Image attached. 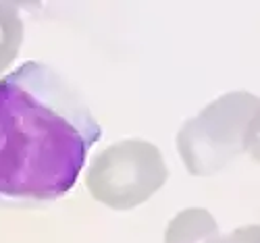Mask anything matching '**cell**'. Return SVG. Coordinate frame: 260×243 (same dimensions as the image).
<instances>
[{
  "label": "cell",
  "instance_id": "1",
  "mask_svg": "<svg viewBox=\"0 0 260 243\" xmlns=\"http://www.w3.org/2000/svg\"><path fill=\"white\" fill-rule=\"evenodd\" d=\"M100 140V125L58 71L25 62L0 77V206L67 193Z\"/></svg>",
  "mask_w": 260,
  "mask_h": 243
},
{
  "label": "cell",
  "instance_id": "2",
  "mask_svg": "<svg viewBox=\"0 0 260 243\" xmlns=\"http://www.w3.org/2000/svg\"><path fill=\"white\" fill-rule=\"evenodd\" d=\"M258 129V98L248 92H229L183 123L177 150L191 175H214L242 154H256Z\"/></svg>",
  "mask_w": 260,
  "mask_h": 243
},
{
  "label": "cell",
  "instance_id": "3",
  "mask_svg": "<svg viewBox=\"0 0 260 243\" xmlns=\"http://www.w3.org/2000/svg\"><path fill=\"white\" fill-rule=\"evenodd\" d=\"M169 179L162 152L146 140H123L100 150L85 172V187L96 202L132 210L150 200Z\"/></svg>",
  "mask_w": 260,
  "mask_h": 243
},
{
  "label": "cell",
  "instance_id": "4",
  "mask_svg": "<svg viewBox=\"0 0 260 243\" xmlns=\"http://www.w3.org/2000/svg\"><path fill=\"white\" fill-rule=\"evenodd\" d=\"M165 243H223V235L208 210L185 208L169 220Z\"/></svg>",
  "mask_w": 260,
  "mask_h": 243
},
{
  "label": "cell",
  "instance_id": "5",
  "mask_svg": "<svg viewBox=\"0 0 260 243\" xmlns=\"http://www.w3.org/2000/svg\"><path fill=\"white\" fill-rule=\"evenodd\" d=\"M23 42V19L13 5L0 3V73L17 58Z\"/></svg>",
  "mask_w": 260,
  "mask_h": 243
},
{
  "label": "cell",
  "instance_id": "6",
  "mask_svg": "<svg viewBox=\"0 0 260 243\" xmlns=\"http://www.w3.org/2000/svg\"><path fill=\"white\" fill-rule=\"evenodd\" d=\"M223 243H260V231L256 225L240 227L229 235H223Z\"/></svg>",
  "mask_w": 260,
  "mask_h": 243
}]
</instances>
